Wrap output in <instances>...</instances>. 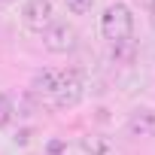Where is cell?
<instances>
[{"label": "cell", "instance_id": "5b68a950", "mask_svg": "<svg viewBox=\"0 0 155 155\" xmlns=\"http://www.w3.org/2000/svg\"><path fill=\"white\" fill-rule=\"evenodd\" d=\"M125 131H128V137L152 140L155 137V107H149V104L134 107L128 113V119H125Z\"/></svg>", "mask_w": 155, "mask_h": 155}, {"label": "cell", "instance_id": "3957f363", "mask_svg": "<svg viewBox=\"0 0 155 155\" xmlns=\"http://www.w3.org/2000/svg\"><path fill=\"white\" fill-rule=\"evenodd\" d=\"M43 46L52 52V55H70L76 46H79V34H76V28L64 18H55L43 34Z\"/></svg>", "mask_w": 155, "mask_h": 155}, {"label": "cell", "instance_id": "9c48e42d", "mask_svg": "<svg viewBox=\"0 0 155 155\" xmlns=\"http://www.w3.org/2000/svg\"><path fill=\"white\" fill-rule=\"evenodd\" d=\"M94 3L97 0H64V6H67L70 15H88L94 9Z\"/></svg>", "mask_w": 155, "mask_h": 155}, {"label": "cell", "instance_id": "8fae6325", "mask_svg": "<svg viewBox=\"0 0 155 155\" xmlns=\"http://www.w3.org/2000/svg\"><path fill=\"white\" fill-rule=\"evenodd\" d=\"M46 155H67V143L58 140V137L49 140V143H46Z\"/></svg>", "mask_w": 155, "mask_h": 155}, {"label": "cell", "instance_id": "277c9868", "mask_svg": "<svg viewBox=\"0 0 155 155\" xmlns=\"http://www.w3.org/2000/svg\"><path fill=\"white\" fill-rule=\"evenodd\" d=\"M52 21H55L52 0H25L21 3V25H25V31L43 34Z\"/></svg>", "mask_w": 155, "mask_h": 155}, {"label": "cell", "instance_id": "7a4b0ae2", "mask_svg": "<svg viewBox=\"0 0 155 155\" xmlns=\"http://www.w3.org/2000/svg\"><path fill=\"white\" fill-rule=\"evenodd\" d=\"M82 101H85V79H82V73H79V70H67L61 88H58L46 104H49L52 110L67 113V110H76Z\"/></svg>", "mask_w": 155, "mask_h": 155}, {"label": "cell", "instance_id": "30bf717a", "mask_svg": "<svg viewBox=\"0 0 155 155\" xmlns=\"http://www.w3.org/2000/svg\"><path fill=\"white\" fill-rule=\"evenodd\" d=\"M134 55H137V46H134V40H131V43H119V46H113V58H116V61H125V64H131V61H134Z\"/></svg>", "mask_w": 155, "mask_h": 155}, {"label": "cell", "instance_id": "8992f818", "mask_svg": "<svg viewBox=\"0 0 155 155\" xmlns=\"http://www.w3.org/2000/svg\"><path fill=\"white\" fill-rule=\"evenodd\" d=\"M64 76H67V67H43V70H37V73L31 76V94L49 101V97L61 88Z\"/></svg>", "mask_w": 155, "mask_h": 155}, {"label": "cell", "instance_id": "4fadbf2b", "mask_svg": "<svg viewBox=\"0 0 155 155\" xmlns=\"http://www.w3.org/2000/svg\"><path fill=\"white\" fill-rule=\"evenodd\" d=\"M0 3H3V6H15V3H18V0H0Z\"/></svg>", "mask_w": 155, "mask_h": 155}, {"label": "cell", "instance_id": "ba28073f", "mask_svg": "<svg viewBox=\"0 0 155 155\" xmlns=\"http://www.w3.org/2000/svg\"><path fill=\"white\" fill-rule=\"evenodd\" d=\"M12 119H15V104H12V97H9V94L0 91V128H6Z\"/></svg>", "mask_w": 155, "mask_h": 155}, {"label": "cell", "instance_id": "52a82bcc", "mask_svg": "<svg viewBox=\"0 0 155 155\" xmlns=\"http://www.w3.org/2000/svg\"><path fill=\"white\" fill-rule=\"evenodd\" d=\"M79 149H82L85 155H122L119 143H116L113 137H107V134H97V131L82 134V137H79Z\"/></svg>", "mask_w": 155, "mask_h": 155}, {"label": "cell", "instance_id": "7c38bea8", "mask_svg": "<svg viewBox=\"0 0 155 155\" xmlns=\"http://www.w3.org/2000/svg\"><path fill=\"white\" fill-rule=\"evenodd\" d=\"M134 3L143 9V12H149V15H155V0H134Z\"/></svg>", "mask_w": 155, "mask_h": 155}, {"label": "cell", "instance_id": "6da1fadb", "mask_svg": "<svg viewBox=\"0 0 155 155\" xmlns=\"http://www.w3.org/2000/svg\"><path fill=\"white\" fill-rule=\"evenodd\" d=\"M97 31L110 46L119 43H131L134 40V9L122 0H113V3L104 6L101 18H97Z\"/></svg>", "mask_w": 155, "mask_h": 155}]
</instances>
